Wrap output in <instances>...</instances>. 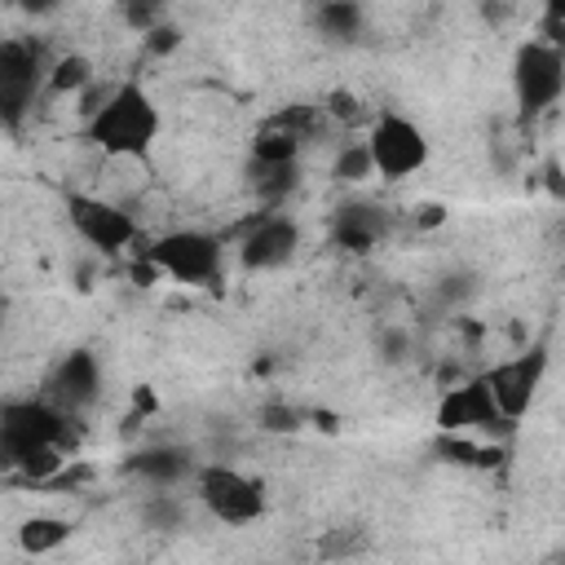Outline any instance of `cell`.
I'll return each instance as SVG.
<instances>
[{
  "instance_id": "cell-21",
  "label": "cell",
  "mask_w": 565,
  "mask_h": 565,
  "mask_svg": "<svg viewBox=\"0 0 565 565\" xmlns=\"http://www.w3.org/2000/svg\"><path fill=\"white\" fill-rule=\"evenodd\" d=\"M141 521H146L150 530H177V525L185 521V503H181L177 494H150V499L141 503Z\"/></svg>"
},
{
  "instance_id": "cell-16",
  "label": "cell",
  "mask_w": 565,
  "mask_h": 565,
  "mask_svg": "<svg viewBox=\"0 0 565 565\" xmlns=\"http://www.w3.org/2000/svg\"><path fill=\"white\" fill-rule=\"evenodd\" d=\"M296 185H300V163H274V168L252 163V190H256V199L265 203V212H278L282 199H287Z\"/></svg>"
},
{
  "instance_id": "cell-15",
  "label": "cell",
  "mask_w": 565,
  "mask_h": 565,
  "mask_svg": "<svg viewBox=\"0 0 565 565\" xmlns=\"http://www.w3.org/2000/svg\"><path fill=\"white\" fill-rule=\"evenodd\" d=\"M300 146H305V137H296V132H287L282 124L269 119V124L256 132V141H252V163H260V168L300 163Z\"/></svg>"
},
{
  "instance_id": "cell-23",
  "label": "cell",
  "mask_w": 565,
  "mask_h": 565,
  "mask_svg": "<svg viewBox=\"0 0 565 565\" xmlns=\"http://www.w3.org/2000/svg\"><path fill=\"white\" fill-rule=\"evenodd\" d=\"M260 424H265L269 433H296V428H300V411H291V406H278V402H274V406H265V411H260Z\"/></svg>"
},
{
  "instance_id": "cell-24",
  "label": "cell",
  "mask_w": 565,
  "mask_h": 565,
  "mask_svg": "<svg viewBox=\"0 0 565 565\" xmlns=\"http://www.w3.org/2000/svg\"><path fill=\"white\" fill-rule=\"evenodd\" d=\"M177 40H181V31L163 22V26H154V31L146 35V49H150V53H168V49H177Z\"/></svg>"
},
{
  "instance_id": "cell-7",
  "label": "cell",
  "mask_w": 565,
  "mask_h": 565,
  "mask_svg": "<svg viewBox=\"0 0 565 565\" xmlns=\"http://www.w3.org/2000/svg\"><path fill=\"white\" fill-rule=\"evenodd\" d=\"M366 146H371V163L380 177L388 181H402V177H415L424 163H428V137L415 119L406 115H380L375 128L366 132Z\"/></svg>"
},
{
  "instance_id": "cell-22",
  "label": "cell",
  "mask_w": 565,
  "mask_h": 565,
  "mask_svg": "<svg viewBox=\"0 0 565 565\" xmlns=\"http://www.w3.org/2000/svg\"><path fill=\"white\" fill-rule=\"evenodd\" d=\"M437 450H441L450 463H468V468H486V463L494 459L490 450H481V446L463 441V433H441V437H437Z\"/></svg>"
},
{
  "instance_id": "cell-6",
  "label": "cell",
  "mask_w": 565,
  "mask_h": 565,
  "mask_svg": "<svg viewBox=\"0 0 565 565\" xmlns=\"http://www.w3.org/2000/svg\"><path fill=\"white\" fill-rule=\"evenodd\" d=\"M150 265L185 287H207L221 278V243L203 230H172L150 243Z\"/></svg>"
},
{
  "instance_id": "cell-19",
  "label": "cell",
  "mask_w": 565,
  "mask_h": 565,
  "mask_svg": "<svg viewBox=\"0 0 565 565\" xmlns=\"http://www.w3.org/2000/svg\"><path fill=\"white\" fill-rule=\"evenodd\" d=\"M88 84H93V66L79 53H62L53 62V71H49V88L53 93H84Z\"/></svg>"
},
{
  "instance_id": "cell-11",
  "label": "cell",
  "mask_w": 565,
  "mask_h": 565,
  "mask_svg": "<svg viewBox=\"0 0 565 565\" xmlns=\"http://www.w3.org/2000/svg\"><path fill=\"white\" fill-rule=\"evenodd\" d=\"M437 428L441 433H472V428L477 433H508L512 419H503V411L494 406L486 380L472 375V380H459V384H450L441 393V402H437Z\"/></svg>"
},
{
  "instance_id": "cell-9",
  "label": "cell",
  "mask_w": 565,
  "mask_h": 565,
  "mask_svg": "<svg viewBox=\"0 0 565 565\" xmlns=\"http://www.w3.org/2000/svg\"><path fill=\"white\" fill-rule=\"evenodd\" d=\"M66 212H71L75 234H79L88 247L106 252V256H115V252H124V247L137 243V221H132L119 203H110V199L71 194V199H66Z\"/></svg>"
},
{
  "instance_id": "cell-25",
  "label": "cell",
  "mask_w": 565,
  "mask_h": 565,
  "mask_svg": "<svg viewBox=\"0 0 565 565\" xmlns=\"http://www.w3.org/2000/svg\"><path fill=\"white\" fill-rule=\"evenodd\" d=\"M331 115H335V119H358V97L335 93V97H331Z\"/></svg>"
},
{
  "instance_id": "cell-13",
  "label": "cell",
  "mask_w": 565,
  "mask_h": 565,
  "mask_svg": "<svg viewBox=\"0 0 565 565\" xmlns=\"http://www.w3.org/2000/svg\"><path fill=\"white\" fill-rule=\"evenodd\" d=\"M388 234V212L362 199H349L331 212V243L344 252H371Z\"/></svg>"
},
{
  "instance_id": "cell-3",
  "label": "cell",
  "mask_w": 565,
  "mask_h": 565,
  "mask_svg": "<svg viewBox=\"0 0 565 565\" xmlns=\"http://www.w3.org/2000/svg\"><path fill=\"white\" fill-rule=\"evenodd\" d=\"M53 62H57V57H49L40 40L9 35V40L0 44V115H4L9 128H18L22 115L35 106V88H40V84L49 88Z\"/></svg>"
},
{
  "instance_id": "cell-18",
  "label": "cell",
  "mask_w": 565,
  "mask_h": 565,
  "mask_svg": "<svg viewBox=\"0 0 565 565\" xmlns=\"http://www.w3.org/2000/svg\"><path fill=\"white\" fill-rule=\"evenodd\" d=\"M318 31H322L327 40H358V35H362V9L349 4V0L318 4Z\"/></svg>"
},
{
  "instance_id": "cell-4",
  "label": "cell",
  "mask_w": 565,
  "mask_h": 565,
  "mask_svg": "<svg viewBox=\"0 0 565 565\" xmlns=\"http://www.w3.org/2000/svg\"><path fill=\"white\" fill-rule=\"evenodd\" d=\"M565 93V53L552 40H525L512 57V97L525 119L556 106Z\"/></svg>"
},
{
  "instance_id": "cell-20",
  "label": "cell",
  "mask_w": 565,
  "mask_h": 565,
  "mask_svg": "<svg viewBox=\"0 0 565 565\" xmlns=\"http://www.w3.org/2000/svg\"><path fill=\"white\" fill-rule=\"evenodd\" d=\"M371 172H375V163H371V146H366V141L340 146V154H335V163H331V177H335V181L353 185V181H366Z\"/></svg>"
},
{
  "instance_id": "cell-10",
  "label": "cell",
  "mask_w": 565,
  "mask_h": 565,
  "mask_svg": "<svg viewBox=\"0 0 565 565\" xmlns=\"http://www.w3.org/2000/svg\"><path fill=\"white\" fill-rule=\"evenodd\" d=\"M44 402H53L57 411H66L71 419H79L97 397H102V362L88 349H71L53 362V371L44 375Z\"/></svg>"
},
{
  "instance_id": "cell-5",
  "label": "cell",
  "mask_w": 565,
  "mask_h": 565,
  "mask_svg": "<svg viewBox=\"0 0 565 565\" xmlns=\"http://www.w3.org/2000/svg\"><path fill=\"white\" fill-rule=\"evenodd\" d=\"M203 508L225 525H252L265 516V486L230 463H203L194 477Z\"/></svg>"
},
{
  "instance_id": "cell-26",
  "label": "cell",
  "mask_w": 565,
  "mask_h": 565,
  "mask_svg": "<svg viewBox=\"0 0 565 565\" xmlns=\"http://www.w3.org/2000/svg\"><path fill=\"white\" fill-rule=\"evenodd\" d=\"M380 349H384V358L402 362V358H406V353H402V349H406V335H402V331H388V335L380 340Z\"/></svg>"
},
{
  "instance_id": "cell-17",
  "label": "cell",
  "mask_w": 565,
  "mask_h": 565,
  "mask_svg": "<svg viewBox=\"0 0 565 565\" xmlns=\"http://www.w3.org/2000/svg\"><path fill=\"white\" fill-rule=\"evenodd\" d=\"M66 539H71V521H62V516H26L22 530H18V543H22L31 556L57 552Z\"/></svg>"
},
{
  "instance_id": "cell-8",
  "label": "cell",
  "mask_w": 565,
  "mask_h": 565,
  "mask_svg": "<svg viewBox=\"0 0 565 565\" xmlns=\"http://www.w3.org/2000/svg\"><path fill=\"white\" fill-rule=\"evenodd\" d=\"M543 371H547V349H525V353H516V358H503V362H494L481 380H486V388H490V397H494V406L503 411V419H521L530 406H534V397H539V384H543Z\"/></svg>"
},
{
  "instance_id": "cell-14",
  "label": "cell",
  "mask_w": 565,
  "mask_h": 565,
  "mask_svg": "<svg viewBox=\"0 0 565 565\" xmlns=\"http://www.w3.org/2000/svg\"><path fill=\"white\" fill-rule=\"evenodd\" d=\"M128 472L141 477V481L154 486V490H168V486H177V481H185V477H199V463H194V455H190L185 446H177V441H154V446H141V450L128 455Z\"/></svg>"
},
{
  "instance_id": "cell-12",
  "label": "cell",
  "mask_w": 565,
  "mask_h": 565,
  "mask_svg": "<svg viewBox=\"0 0 565 565\" xmlns=\"http://www.w3.org/2000/svg\"><path fill=\"white\" fill-rule=\"evenodd\" d=\"M300 247V225L282 212H265L247 225L243 243H238V260L247 269H282Z\"/></svg>"
},
{
  "instance_id": "cell-1",
  "label": "cell",
  "mask_w": 565,
  "mask_h": 565,
  "mask_svg": "<svg viewBox=\"0 0 565 565\" xmlns=\"http://www.w3.org/2000/svg\"><path fill=\"white\" fill-rule=\"evenodd\" d=\"M0 446H4V463L26 472L31 481H49L66 450L75 446V419L66 411H57L44 397H22V402H4L0 411Z\"/></svg>"
},
{
  "instance_id": "cell-2",
  "label": "cell",
  "mask_w": 565,
  "mask_h": 565,
  "mask_svg": "<svg viewBox=\"0 0 565 565\" xmlns=\"http://www.w3.org/2000/svg\"><path fill=\"white\" fill-rule=\"evenodd\" d=\"M159 137V106L141 84H115L88 115V141L115 159H137Z\"/></svg>"
}]
</instances>
